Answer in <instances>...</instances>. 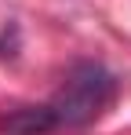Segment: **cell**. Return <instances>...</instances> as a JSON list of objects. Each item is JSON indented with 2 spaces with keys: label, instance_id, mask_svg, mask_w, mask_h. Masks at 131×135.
<instances>
[{
  "label": "cell",
  "instance_id": "obj_1",
  "mask_svg": "<svg viewBox=\"0 0 131 135\" xmlns=\"http://www.w3.org/2000/svg\"><path fill=\"white\" fill-rule=\"evenodd\" d=\"M113 95L117 77L102 62H77L66 73L62 88L44 102V110L51 117V128H84L109 110Z\"/></svg>",
  "mask_w": 131,
  "mask_h": 135
},
{
  "label": "cell",
  "instance_id": "obj_2",
  "mask_svg": "<svg viewBox=\"0 0 131 135\" xmlns=\"http://www.w3.org/2000/svg\"><path fill=\"white\" fill-rule=\"evenodd\" d=\"M0 132L4 135H47L55 128H51V117L44 106H18L0 120Z\"/></svg>",
  "mask_w": 131,
  "mask_h": 135
}]
</instances>
